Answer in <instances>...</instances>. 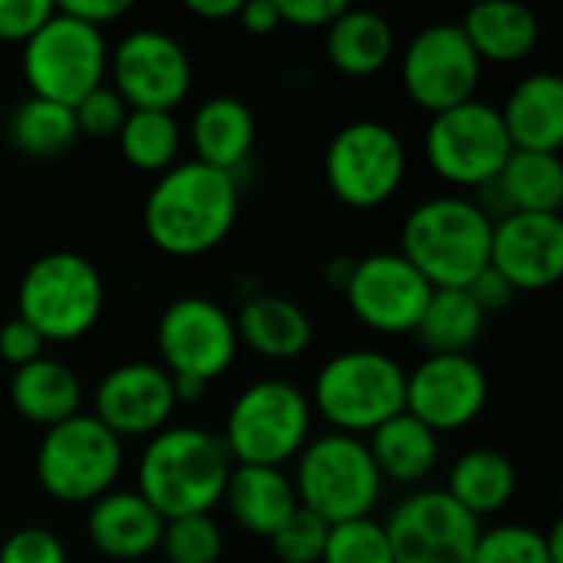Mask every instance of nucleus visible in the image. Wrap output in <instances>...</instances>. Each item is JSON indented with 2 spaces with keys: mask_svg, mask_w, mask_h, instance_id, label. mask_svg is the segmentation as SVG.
Returning <instances> with one entry per match:
<instances>
[{
  "mask_svg": "<svg viewBox=\"0 0 563 563\" xmlns=\"http://www.w3.org/2000/svg\"><path fill=\"white\" fill-rule=\"evenodd\" d=\"M238 178L201 162H178L158 175L145 198L142 224L168 257H201L224 244L238 221Z\"/></svg>",
  "mask_w": 563,
  "mask_h": 563,
  "instance_id": "nucleus-1",
  "label": "nucleus"
},
{
  "mask_svg": "<svg viewBox=\"0 0 563 563\" xmlns=\"http://www.w3.org/2000/svg\"><path fill=\"white\" fill-rule=\"evenodd\" d=\"M234 462L221 435L198 426H168L148 439L139 459V495L165 518L211 515Z\"/></svg>",
  "mask_w": 563,
  "mask_h": 563,
  "instance_id": "nucleus-2",
  "label": "nucleus"
},
{
  "mask_svg": "<svg viewBox=\"0 0 563 563\" xmlns=\"http://www.w3.org/2000/svg\"><path fill=\"white\" fill-rule=\"evenodd\" d=\"M495 221L465 195H435L419 201L399 234V254L432 284V290L468 287L492 251Z\"/></svg>",
  "mask_w": 563,
  "mask_h": 563,
  "instance_id": "nucleus-3",
  "label": "nucleus"
},
{
  "mask_svg": "<svg viewBox=\"0 0 563 563\" xmlns=\"http://www.w3.org/2000/svg\"><path fill=\"white\" fill-rule=\"evenodd\" d=\"M310 409L330 432L363 439L406 412V369L383 350H343L320 366Z\"/></svg>",
  "mask_w": 563,
  "mask_h": 563,
  "instance_id": "nucleus-4",
  "label": "nucleus"
},
{
  "mask_svg": "<svg viewBox=\"0 0 563 563\" xmlns=\"http://www.w3.org/2000/svg\"><path fill=\"white\" fill-rule=\"evenodd\" d=\"M106 303L96 264L76 251L40 254L20 277L16 317L30 323L43 343H73L86 336Z\"/></svg>",
  "mask_w": 563,
  "mask_h": 563,
  "instance_id": "nucleus-5",
  "label": "nucleus"
},
{
  "mask_svg": "<svg viewBox=\"0 0 563 563\" xmlns=\"http://www.w3.org/2000/svg\"><path fill=\"white\" fill-rule=\"evenodd\" d=\"M310 396L287 379H257L244 386L224 419V449L234 465L284 468L310 442Z\"/></svg>",
  "mask_w": 563,
  "mask_h": 563,
  "instance_id": "nucleus-6",
  "label": "nucleus"
},
{
  "mask_svg": "<svg viewBox=\"0 0 563 563\" xmlns=\"http://www.w3.org/2000/svg\"><path fill=\"white\" fill-rule=\"evenodd\" d=\"M294 488L300 508L327 525H343L373 515L383 495V475L363 439L323 432L300 449Z\"/></svg>",
  "mask_w": 563,
  "mask_h": 563,
  "instance_id": "nucleus-7",
  "label": "nucleus"
},
{
  "mask_svg": "<svg viewBox=\"0 0 563 563\" xmlns=\"http://www.w3.org/2000/svg\"><path fill=\"white\" fill-rule=\"evenodd\" d=\"M125 449L96 416H73L43 432L36 449V482L59 505H92L122 475Z\"/></svg>",
  "mask_w": 563,
  "mask_h": 563,
  "instance_id": "nucleus-8",
  "label": "nucleus"
},
{
  "mask_svg": "<svg viewBox=\"0 0 563 563\" xmlns=\"http://www.w3.org/2000/svg\"><path fill=\"white\" fill-rule=\"evenodd\" d=\"M20 66L30 96L73 109L82 96L102 86L109 73V43L102 30L86 26L56 7L36 36L23 43Z\"/></svg>",
  "mask_w": 563,
  "mask_h": 563,
  "instance_id": "nucleus-9",
  "label": "nucleus"
},
{
  "mask_svg": "<svg viewBox=\"0 0 563 563\" xmlns=\"http://www.w3.org/2000/svg\"><path fill=\"white\" fill-rule=\"evenodd\" d=\"M422 152L429 168L442 181L478 191L498 178L515 148L498 106L485 99H468L455 109L429 115Z\"/></svg>",
  "mask_w": 563,
  "mask_h": 563,
  "instance_id": "nucleus-10",
  "label": "nucleus"
},
{
  "mask_svg": "<svg viewBox=\"0 0 563 563\" xmlns=\"http://www.w3.org/2000/svg\"><path fill=\"white\" fill-rule=\"evenodd\" d=\"M409 168L399 132L379 119L346 122L327 145L323 175L336 201L356 211L386 205Z\"/></svg>",
  "mask_w": 563,
  "mask_h": 563,
  "instance_id": "nucleus-11",
  "label": "nucleus"
},
{
  "mask_svg": "<svg viewBox=\"0 0 563 563\" xmlns=\"http://www.w3.org/2000/svg\"><path fill=\"white\" fill-rule=\"evenodd\" d=\"M402 89L429 115L475 99L482 59L465 40L462 26L439 20L422 26L402 49Z\"/></svg>",
  "mask_w": 563,
  "mask_h": 563,
  "instance_id": "nucleus-12",
  "label": "nucleus"
},
{
  "mask_svg": "<svg viewBox=\"0 0 563 563\" xmlns=\"http://www.w3.org/2000/svg\"><path fill=\"white\" fill-rule=\"evenodd\" d=\"M155 346L162 356V369L211 386L231 369L241 343L234 317L221 303L208 297H178L158 317Z\"/></svg>",
  "mask_w": 563,
  "mask_h": 563,
  "instance_id": "nucleus-13",
  "label": "nucleus"
},
{
  "mask_svg": "<svg viewBox=\"0 0 563 563\" xmlns=\"http://www.w3.org/2000/svg\"><path fill=\"white\" fill-rule=\"evenodd\" d=\"M393 563H472L482 525L445 488L412 492L383 525Z\"/></svg>",
  "mask_w": 563,
  "mask_h": 563,
  "instance_id": "nucleus-14",
  "label": "nucleus"
},
{
  "mask_svg": "<svg viewBox=\"0 0 563 563\" xmlns=\"http://www.w3.org/2000/svg\"><path fill=\"white\" fill-rule=\"evenodd\" d=\"M112 89L129 109L175 112L191 89V59L165 30L142 26L119 40L109 53Z\"/></svg>",
  "mask_w": 563,
  "mask_h": 563,
  "instance_id": "nucleus-15",
  "label": "nucleus"
},
{
  "mask_svg": "<svg viewBox=\"0 0 563 563\" xmlns=\"http://www.w3.org/2000/svg\"><path fill=\"white\" fill-rule=\"evenodd\" d=\"M343 297L363 327L373 333L402 336L416 333L432 297V284L399 251H379L353 264Z\"/></svg>",
  "mask_w": 563,
  "mask_h": 563,
  "instance_id": "nucleus-16",
  "label": "nucleus"
},
{
  "mask_svg": "<svg viewBox=\"0 0 563 563\" xmlns=\"http://www.w3.org/2000/svg\"><path fill=\"white\" fill-rule=\"evenodd\" d=\"M485 406L488 376L478 360H472V353L426 356L416 369L406 373V412L435 435L472 426Z\"/></svg>",
  "mask_w": 563,
  "mask_h": 563,
  "instance_id": "nucleus-17",
  "label": "nucleus"
},
{
  "mask_svg": "<svg viewBox=\"0 0 563 563\" xmlns=\"http://www.w3.org/2000/svg\"><path fill=\"white\" fill-rule=\"evenodd\" d=\"M172 373L158 363H122L112 366L92 396V416L115 439H152L168 429L175 412Z\"/></svg>",
  "mask_w": 563,
  "mask_h": 563,
  "instance_id": "nucleus-18",
  "label": "nucleus"
},
{
  "mask_svg": "<svg viewBox=\"0 0 563 563\" xmlns=\"http://www.w3.org/2000/svg\"><path fill=\"white\" fill-rule=\"evenodd\" d=\"M488 267H495L515 294L548 290L563 274L561 214H505L492 228Z\"/></svg>",
  "mask_w": 563,
  "mask_h": 563,
  "instance_id": "nucleus-19",
  "label": "nucleus"
},
{
  "mask_svg": "<svg viewBox=\"0 0 563 563\" xmlns=\"http://www.w3.org/2000/svg\"><path fill=\"white\" fill-rule=\"evenodd\" d=\"M478 208L498 221L505 214H558L563 205V162L551 152H511L495 181L478 188Z\"/></svg>",
  "mask_w": 563,
  "mask_h": 563,
  "instance_id": "nucleus-20",
  "label": "nucleus"
},
{
  "mask_svg": "<svg viewBox=\"0 0 563 563\" xmlns=\"http://www.w3.org/2000/svg\"><path fill=\"white\" fill-rule=\"evenodd\" d=\"M165 518L139 495L112 488L86 511L89 544L109 561H142L158 551Z\"/></svg>",
  "mask_w": 563,
  "mask_h": 563,
  "instance_id": "nucleus-21",
  "label": "nucleus"
},
{
  "mask_svg": "<svg viewBox=\"0 0 563 563\" xmlns=\"http://www.w3.org/2000/svg\"><path fill=\"white\" fill-rule=\"evenodd\" d=\"M511 148L518 152H551L563 145V79L551 69L525 76L498 109Z\"/></svg>",
  "mask_w": 563,
  "mask_h": 563,
  "instance_id": "nucleus-22",
  "label": "nucleus"
},
{
  "mask_svg": "<svg viewBox=\"0 0 563 563\" xmlns=\"http://www.w3.org/2000/svg\"><path fill=\"white\" fill-rule=\"evenodd\" d=\"M188 139L195 148V162L238 178V172L247 165V158L254 152L257 122L244 99L211 96L195 109Z\"/></svg>",
  "mask_w": 563,
  "mask_h": 563,
  "instance_id": "nucleus-23",
  "label": "nucleus"
},
{
  "mask_svg": "<svg viewBox=\"0 0 563 563\" xmlns=\"http://www.w3.org/2000/svg\"><path fill=\"white\" fill-rule=\"evenodd\" d=\"M221 501L228 505L238 528L267 541L300 508L294 478L284 468H264V465H234Z\"/></svg>",
  "mask_w": 563,
  "mask_h": 563,
  "instance_id": "nucleus-24",
  "label": "nucleus"
},
{
  "mask_svg": "<svg viewBox=\"0 0 563 563\" xmlns=\"http://www.w3.org/2000/svg\"><path fill=\"white\" fill-rule=\"evenodd\" d=\"M238 343L264 360H297L313 343L310 313L277 294H254L234 317Z\"/></svg>",
  "mask_w": 563,
  "mask_h": 563,
  "instance_id": "nucleus-25",
  "label": "nucleus"
},
{
  "mask_svg": "<svg viewBox=\"0 0 563 563\" xmlns=\"http://www.w3.org/2000/svg\"><path fill=\"white\" fill-rule=\"evenodd\" d=\"M482 63H521L541 43V20L531 7L515 0H488L459 23Z\"/></svg>",
  "mask_w": 563,
  "mask_h": 563,
  "instance_id": "nucleus-26",
  "label": "nucleus"
},
{
  "mask_svg": "<svg viewBox=\"0 0 563 563\" xmlns=\"http://www.w3.org/2000/svg\"><path fill=\"white\" fill-rule=\"evenodd\" d=\"M10 402H13L16 416L26 419L30 426L53 429V426L79 416L82 386L66 363H59L53 356H40V360L13 369Z\"/></svg>",
  "mask_w": 563,
  "mask_h": 563,
  "instance_id": "nucleus-27",
  "label": "nucleus"
},
{
  "mask_svg": "<svg viewBox=\"0 0 563 563\" xmlns=\"http://www.w3.org/2000/svg\"><path fill=\"white\" fill-rule=\"evenodd\" d=\"M396 53V33L389 20L366 7H346L327 26V56L330 63L353 79L379 73Z\"/></svg>",
  "mask_w": 563,
  "mask_h": 563,
  "instance_id": "nucleus-28",
  "label": "nucleus"
},
{
  "mask_svg": "<svg viewBox=\"0 0 563 563\" xmlns=\"http://www.w3.org/2000/svg\"><path fill=\"white\" fill-rule=\"evenodd\" d=\"M366 449L383 482H396V485H419L439 465V435L426 429L419 419H412L409 412H399L389 422H383L376 432H369Z\"/></svg>",
  "mask_w": 563,
  "mask_h": 563,
  "instance_id": "nucleus-29",
  "label": "nucleus"
},
{
  "mask_svg": "<svg viewBox=\"0 0 563 563\" xmlns=\"http://www.w3.org/2000/svg\"><path fill=\"white\" fill-rule=\"evenodd\" d=\"M445 492L472 515V518H488L498 515L511 505L518 492V468L515 462L488 445L468 449L449 472Z\"/></svg>",
  "mask_w": 563,
  "mask_h": 563,
  "instance_id": "nucleus-30",
  "label": "nucleus"
},
{
  "mask_svg": "<svg viewBox=\"0 0 563 563\" xmlns=\"http://www.w3.org/2000/svg\"><path fill=\"white\" fill-rule=\"evenodd\" d=\"M485 320L488 317L478 310V303L468 297L465 287L459 290L442 287L432 290L422 320L416 327V336L429 356H459V353H472V346L485 333Z\"/></svg>",
  "mask_w": 563,
  "mask_h": 563,
  "instance_id": "nucleus-31",
  "label": "nucleus"
},
{
  "mask_svg": "<svg viewBox=\"0 0 563 563\" xmlns=\"http://www.w3.org/2000/svg\"><path fill=\"white\" fill-rule=\"evenodd\" d=\"M7 139L13 142L20 155L46 162V158H59L63 152H69L73 142L79 139V129H76L69 106L26 96L16 102V109L7 119Z\"/></svg>",
  "mask_w": 563,
  "mask_h": 563,
  "instance_id": "nucleus-32",
  "label": "nucleus"
},
{
  "mask_svg": "<svg viewBox=\"0 0 563 563\" xmlns=\"http://www.w3.org/2000/svg\"><path fill=\"white\" fill-rule=\"evenodd\" d=\"M119 148L122 158L135 172L162 175L172 165H178L181 152V125L172 112H152V109H129L122 129H119Z\"/></svg>",
  "mask_w": 563,
  "mask_h": 563,
  "instance_id": "nucleus-33",
  "label": "nucleus"
},
{
  "mask_svg": "<svg viewBox=\"0 0 563 563\" xmlns=\"http://www.w3.org/2000/svg\"><path fill=\"white\" fill-rule=\"evenodd\" d=\"M158 551L168 563H218L224 554V534L211 515H188L165 521Z\"/></svg>",
  "mask_w": 563,
  "mask_h": 563,
  "instance_id": "nucleus-34",
  "label": "nucleus"
},
{
  "mask_svg": "<svg viewBox=\"0 0 563 563\" xmlns=\"http://www.w3.org/2000/svg\"><path fill=\"white\" fill-rule=\"evenodd\" d=\"M320 563H393L386 528L373 515L330 525Z\"/></svg>",
  "mask_w": 563,
  "mask_h": 563,
  "instance_id": "nucleus-35",
  "label": "nucleus"
},
{
  "mask_svg": "<svg viewBox=\"0 0 563 563\" xmlns=\"http://www.w3.org/2000/svg\"><path fill=\"white\" fill-rule=\"evenodd\" d=\"M472 563H554L548 534L528 525H498L478 534Z\"/></svg>",
  "mask_w": 563,
  "mask_h": 563,
  "instance_id": "nucleus-36",
  "label": "nucleus"
},
{
  "mask_svg": "<svg viewBox=\"0 0 563 563\" xmlns=\"http://www.w3.org/2000/svg\"><path fill=\"white\" fill-rule=\"evenodd\" d=\"M327 534H330V525L323 518H317L307 508H297L271 538V548L280 563H320Z\"/></svg>",
  "mask_w": 563,
  "mask_h": 563,
  "instance_id": "nucleus-37",
  "label": "nucleus"
},
{
  "mask_svg": "<svg viewBox=\"0 0 563 563\" xmlns=\"http://www.w3.org/2000/svg\"><path fill=\"white\" fill-rule=\"evenodd\" d=\"M125 115H129V106L106 82L73 106L76 129H79V135H89V139H115Z\"/></svg>",
  "mask_w": 563,
  "mask_h": 563,
  "instance_id": "nucleus-38",
  "label": "nucleus"
},
{
  "mask_svg": "<svg viewBox=\"0 0 563 563\" xmlns=\"http://www.w3.org/2000/svg\"><path fill=\"white\" fill-rule=\"evenodd\" d=\"M0 563H69V554L49 528H16L0 544Z\"/></svg>",
  "mask_w": 563,
  "mask_h": 563,
  "instance_id": "nucleus-39",
  "label": "nucleus"
},
{
  "mask_svg": "<svg viewBox=\"0 0 563 563\" xmlns=\"http://www.w3.org/2000/svg\"><path fill=\"white\" fill-rule=\"evenodd\" d=\"M56 13L53 0H0V40L26 43Z\"/></svg>",
  "mask_w": 563,
  "mask_h": 563,
  "instance_id": "nucleus-40",
  "label": "nucleus"
},
{
  "mask_svg": "<svg viewBox=\"0 0 563 563\" xmlns=\"http://www.w3.org/2000/svg\"><path fill=\"white\" fill-rule=\"evenodd\" d=\"M43 346H46L43 336L30 323H23L20 317H10V320L0 323V360L7 366L20 369V366L40 360L43 356Z\"/></svg>",
  "mask_w": 563,
  "mask_h": 563,
  "instance_id": "nucleus-41",
  "label": "nucleus"
},
{
  "mask_svg": "<svg viewBox=\"0 0 563 563\" xmlns=\"http://www.w3.org/2000/svg\"><path fill=\"white\" fill-rule=\"evenodd\" d=\"M346 10L343 0H277L280 23L300 30H327Z\"/></svg>",
  "mask_w": 563,
  "mask_h": 563,
  "instance_id": "nucleus-42",
  "label": "nucleus"
},
{
  "mask_svg": "<svg viewBox=\"0 0 563 563\" xmlns=\"http://www.w3.org/2000/svg\"><path fill=\"white\" fill-rule=\"evenodd\" d=\"M465 290H468V297L478 303V310H482L485 317H488V313L505 310V307L515 300V287H511V284H508L495 267H485V271H482V274L465 287Z\"/></svg>",
  "mask_w": 563,
  "mask_h": 563,
  "instance_id": "nucleus-43",
  "label": "nucleus"
},
{
  "mask_svg": "<svg viewBox=\"0 0 563 563\" xmlns=\"http://www.w3.org/2000/svg\"><path fill=\"white\" fill-rule=\"evenodd\" d=\"M56 7L63 13H69L73 20H79L86 26H96V30H102L106 23H115L119 16H125L132 10L129 0H63Z\"/></svg>",
  "mask_w": 563,
  "mask_h": 563,
  "instance_id": "nucleus-44",
  "label": "nucleus"
},
{
  "mask_svg": "<svg viewBox=\"0 0 563 563\" xmlns=\"http://www.w3.org/2000/svg\"><path fill=\"white\" fill-rule=\"evenodd\" d=\"M238 23L251 33V36H267L274 30H280V13H277V0H251L241 3L238 10Z\"/></svg>",
  "mask_w": 563,
  "mask_h": 563,
  "instance_id": "nucleus-45",
  "label": "nucleus"
},
{
  "mask_svg": "<svg viewBox=\"0 0 563 563\" xmlns=\"http://www.w3.org/2000/svg\"><path fill=\"white\" fill-rule=\"evenodd\" d=\"M244 0H185V10L201 20H231L238 16Z\"/></svg>",
  "mask_w": 563,
  "mask_h": 563,
  "instance_id": "nucleus-46",
  "label": "nucleus"
},
{
  "mask_svg": "<svg viewBox=\"0 0 563 563\" xmlns=\"http://www.w3.org/2000/svg\"><path fill=\"white\" fill-rule=\"evenodd\" d=\"M172 389H175V402H198V399H205L208 383L188 379V376H172Z\"/></svg>",
  "mask_w": 563,
  "mask_h": 563,
  "instance_id": "nucleus-47",
  "label": "nucleus"
},
{
  "mask_svg": "<svg viewBox=\"0 0 563 563\" xmlns=\"http://www.w3.org/2000/svg\"><path fill=\"white\" fill-rule=\"evenodd\" d=\"M353 264H356L353 257H336V261H330V264H327V280H330L333 287L343 290L346 280H350V274H353Z\"/></svg>",
  "mask_w": 563,
  "mask_h": 563,
  "instance_id": "nucleus-48",
  "label": "nucleus"
}]
</instances>
